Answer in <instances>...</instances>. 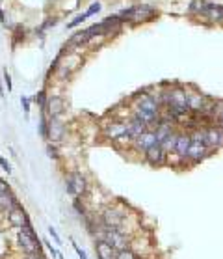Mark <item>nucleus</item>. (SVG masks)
Segmentation results:
<instances>
[{"label": "nucleus", "instance_id": "nucleus-1", "mask_svg": "<svg viewBox=\"0 0 223 259\" xmlns=\"http://www.w3.org/2000/svg\"><path fill=\"white\" fill-rule=\"evenodd\" d=\"M118 17L121 19V23H149L154 17H158V10L154 6H149V4H136V6H130L123 12H119Z\"/></svg>", "mask_w": 223, "mask_h": 259}, {"label": "nucleus", "instance_id": "nucleus-2", "mask_svg": "<svg viewBox=\"0 0 223 259\" xmlns=\"http://www.w3.org/2000/svg\"><path fill=\"white\" fill-rule=\"evenodd\" d=\"M15 242H17V248L23 252V255H30V253L39 252L43 246L41 239L37 237L34 226L28 224L24 226L23 230H17V235H15Z\"/></svg>", "mask_w": 223, "mask_h": 259}, {"label": "nucleus", "instance_id": "nucleus-3", "mask_svg": "<svg viewBox=\"0 0 223 259\" xmlns=\"http://www.w3.org/2000/svg\"><path fill=\"white\" fill-rule=\"evenodd\" d=\"M100 217V224L104 226L106 230H119V231H127L125 230V222H127V214L119 205H108L102 209Z\"/></svg>", "mask_w": 223, "mask_h": 259}, {"label": "nucleus", "instance_id": "nucleus-4", "mask_svg": "<svg viewBox=\"0 0 223 259\" xmlns=\"http://www.w3.org/2000/svg\"><path fill=\"white\" fill-rule=\"evenodd\" d=\"M65 190L73 198H82L89 190V183L80 170H71L65 174Z\"/></svg>", "mask_w": 223, "mask_h": 259}, {"label": "nucleus", "instance_id": "nucleus-5", "mask_svg": "<svg viewBox=\"0 0 223 259\" xmlns=\"http://www.w3.org/2000/svg\"><path fill=\"white\" fill-rule=\"evenodd\" d=\"M123 135H127V119L112 118L106 123H102V136L106 140L118 142Z\"/></svg>", "mask_w": 223, "mask_h": 259}, {"label": "nucleus", "instance_id": "nucleus-6", "mask_svg": "<svg viewBox=\"0 0 223 259\" xmlns=\"http://www.w3.org/2000/svg\"><path fill=\"white\" fill-rule=\"evenodd\" d=\"M203 144L210 151H217L223 147V129L219 125H208L203 127Z\"/></svg>", "mask_w": 223, "mask_h": 259}, {"label": "nucleus", "instance_id": "nucleus-7", "mask_svg": "<svg viewBox=\"0 0 223 259\" xmlns=\"http://www.w3.org/2000/svg\"><path fill=\"white\" fill-rule=\"evenodd\" d=\"M67 135V125L62 118H48V127H47V140L50 144H62Z\"/></svg>", "mask_w": 223, "mask_h": 259}, {"label": "nucleus", "instance_id": "nucleus-8", "mask_svg": "<svg viewBox=\"0 0 223 259\" xmlns=\"http://www.w3.org/2000/svg\"><path fill=\"white\" fill-rule=\"evenodd\" d=\"M208 106H210V99H208L206 95H203L201 92H197V90H192V92H188V110H190V112L203 114V116H206Z\"/></svg>", "mask_w": 223, "mask_h": 259}, {"label": "nucleus", "instance_id": "nucleus-9", "mask_svg": "<svg viewBox=\"0 0 223 259\" xmlns=\"http://www.w3.org/2000/svg\"><path fill=\"white\" fill-rule=\"evenodd\" d=\"M210 153L212 151L203 144V142L192 140V144H190V147H188V153L184 157V162H190L192 166H195V164H199L201 160H205Z\"/></svg>", "mask_w": 223, "mask_h": 259}, {"label": "nucleus", "instance_id": "nucleus-10", "mask_svg": "<svg viewBox=\"0 0 223 259\" xmlns=\"http://www.w3.org/2000/svg\"><path fill=\"white\" fill-rule=\"evenodd\" d=\"M6 220H8V226H10V228H13V230H23L24 226L32 224V222H30L28 212H26V209H24L21 203H19L15 209H12V211L8 212Z\"/></svg>", "mask_w": 223, "mask_h": 259}, {"label": "nucleus", "instance_id": "nucleus-11", "mask_svg": "<svg viewBox=\"0 0 223 259\" xmlns=\"http://www.w3.org/2000/svg\"><path fill=\"white\" fill-rule=\"evenodd\" d=\"M158 146V140H156V135H154V131H149L147 129L145 133H141L138 138L132 140V149H134L136 153H145L149 151L151 147Z\"/></svg>", "mask_w": 223, "mask_h": 259}, {"label": "nucleus", "instance_id": "nucleus-12", "mask_svg": "<svg viewBox=\"0 0 223 259\" xmlns=\"http://www.w3.org/2000/svg\"><path fill=\"white\" fill-rule=\"evenodd\" d=\"M132 108H140V110H147V112H154V114H160L162 112V108H160L158 101L154 95H149L147 92H141L134 97V106Z\"/></svg>", "mask_w": 223, "mask_h": 259}, {"label": "nucleus", "instance_id": "nucleus-13", "mask_svg": "<svg viewBox=\"0 0 223 259\" xmlns=\"http://www.w3.org/2000/svg\"><path fill=\"white\" fill-rule=\"evenodd\" d=\"M65 112V99L62 95H48L43 114L47 118H62Z\"/></svg>", "mask_w": 223, "mask_h": 259}, {"label": "nucleus", "instance_id": "nucleus-14", "mask_svg": "<svg viewBox=\"0 0 223 259\" xmlns=\"http://www.w3.org/2000/svg\"><path fill=\"white\" fill-rule=\"evenodd\" d=\"M143 159H145V162L149 166L160 168V166L168 164V160H170V155L165 153V151L160 146H154V147H151L149 151H145V153H143Z\"/></svg>", "mask_w": 223, "mask_h": 259}, {"label": "nucleus", "instance_id": "nucleus-15", "mask_svg": "<svg viewBox=\"0 0 223 259\" xmlns=\"http://www.w3.org/2000/svg\"><path fill=\"white\" fill-rule=\"evenodd\" d=\"M19 203H21V201H19V198L13 194L12 190L2 192V194H0V214H4V217H6L8 212L12 211V209H15Z\"/></svg>", "mask_w": 223, "mask_h": 259}, {"label": "nucleus", "instance_id": "nucleus-16", "mask_svg": "<svg viewBox=\"0 0 223 259\" xmlns=\"http://www.w3.org/2000/svg\"><path fill=\"white\" fill-rule=\"evenodd\" d=\"M190 144H192V136H190V133H179L173 153H175L177 157H179V159L184 160V157H186V153H188Z\"/></svg>", "mask_w": 223, "mask_h": 259}, {"label": "nucleus", "instance_id": "nucleus-17", "mask_svg": "<svg viewBox=\"0 0 223 259\" xmlns=\"http://www.w3.org/2000/svg\"><path fill=\"white\" fill-rule=\"evenodd\" d=\"M95 253L99 259H116V255H118V252L106 241H95Z\"/></svg>", "mask_w": 223, "mask_h": 259}, {"label": "nucleus", "instance_id": "nucleus-18", "mask_svg": "<svg viewBox=\"0 0 223 259\" xmlns=\"http://www.w3.org/2000/svg\"><path fill=\"white\" fill-rule=\"evenodd\" d=\"M147 131V125L143 123V121H140V119L136 118H130L127 119V135L134 140V138H138V136L141 135V133H145Z\"/></svg>", "mask_w": 223, "mask_h": 259}, {"label": "nucleus", "instance_id": "nucleus-19", "mask_svg": "<svg viewBox=\"0 0 223 259\" xmlns=\"http://www.w3.org/2000/svg\"><path fill=\"white\" fill-rule=\"evenodd\" d=\"M206 10H208V2H205V0H192L188 6V13L190 15H203L205 17Z\"/></svg>", "mask_w": 223, "mask_h": 259}, {"label": "nucleus", "instance_id": "nucleus-20", "mask_svg": "<svg viewBox=\"0 0 223 259\" xmlns=\"http://www.w3.org/2000/svg\"><path fill=\"white\" fill-rule=\"evenodd\" d=\"M205 17L210 19V21H214V23H223V6L208 4V10H206Z\"/></svg>", "mask_w": 223, "mask_h": 259}, {"label": "nucleus", "instance_id": "nucleus-21", "mask_svg": "<svg viewBox=\"0 0 223 259\" xmlns=\"http://www.w3.org/2000/svg\"><path fill=\"white\" fill-rule=\"evenodd\" d=\"M177 136H179V133H177V131H175V133H171L170 136H165L164 140H162V142H160V144H158V146L162 147V149H164V151H165V153H168V155L173 153V149H175Z\"/></svg>", "mask_w": 223, "mask_h": 259}, {"label": "nucleus", "instance_id": "nucleus-22", "mask_svg": "<svg viewBox=\"0 0 223 259\" xmlns=\"http://www.w3.org/2000/svg\"><path fill=\"white\" fill-rule=\"evenodd\" d=\"M47 99H48V95H47V92H45V90H39V92H37V94H35L34 97H32V101H34V103H37V105H39V108H41V112H43V110H45V105H47Z\"/></svg>", "mask_w": 223, "mask_h": 259}, {"label": "nucleus", "instance_id": "nucleus-23", "mask_svg": "<svg viewBox=\"0 0 223 259\" xmlns=\"http://www.w3.org/2000/svg\"><path fill=\"white\" fill-rule=\"evenodd\" d=\"M21 106H23L24 118L28 119L30 118V108H32V99L26 97V95H21Z\"/></svg>", "mask_w": 223, "mask_h": 259}, {"label": "nucleus", "instance_id": "nucleus-24", "mask_svg": "<svg viewBox=\"0 0 223 259\" xmlns=\"http://www.w3.org/2000/svg\"><path fill=\"white\" fill-rule=\"evenodd\" d=\"M100 10H102V4H100V2H93V4L88 8V12L84 13V15H86V19H89V17H93L95 13H99Z\"/></svg>", "mask_w": 223, "mask_h": 259}, {"label": "nucleus", "instance_id": "nucleus-25", "mask_svg": "<svg viewBox=\"0 0 223 259\" xmlns=\"http://www.w3.org/2000/svg\"><path fill=\"white\" fill-rule=\"evenodd\" d=\"M48 237H50V241H54V244H56V248L62 246V239H60L58 231L54 230L52 226H48Z\"/></svg>", "mask_w": 223, "mask_h": 259}, {"label": "nucleus", "instance_id": "nucleus-26", "mask_svg": "<svg viewBox=\"0 0 223 259\" xmlns=\"http://www.w3.org/2000/svg\"><path fill=\"white\" fill-rule=\"evenodd\" d=\"M116 259H138V255H136L130 248H127V250H121V252H118Z\"/></svg>", "mask_w": 223, "mask_h": 259}, {"label": "nucleus", "instance_id": "nucleus-27", "mask_svg": "<svg viewBox=\"0 0 223 259\" xmlns=\"http://www.w3.org/2000/svg\"><path fill=\"white\" fill-rule=\"evenodd\" d=\"M45 246H47V250H48V253H50V257L52 259H56V255H58V248L56 246H52V241L50 239H45V241H41Z\"/></svg>", "mask_w": 223, "mask_h": 259}, {"label": "nucleus", "instance_id": "nucleus-28", "mask_svg": "<svg viewBox=\"0 0 223 259\" xmlns=\"http://www.w3.org/2000/svg\"><path fill=\"white\" fill-rule=\"evenodd\" d=\"M2 80H4V86L8 88V94L13 90V82H12V75L8 73V69H4V73H2Z\"/></svg>", "mask_w": 223, "mask_h": 259}, {"label": "nucleus", "instance_id": "nucleus-29", "mask_svg": "<svg viewBox=\"0 0 223 259\" xmlns=\"http://www.w3.org/2000/svg\"><path fill=\"white\" fill-rule=\"evenodd\" d=\"M47 153H48V157H50V159H60L56 144H50V142H47Z\"/></svg>", "mask_w": 223, "mask_h": 259}, {"label": "nucleus", "instance_id": "nucleus-30", "mask_svg": "<svg viewBox=\"0 0 223 259\" xmlns=\"http://www.w3.org/2000/svg\"><path fill=\"white\" fill-rule=\"evenodd\" d=\"M84 21H86V15H84V13H82V15H78V17H75V19H73V21H71V23H67V28H69V30L77 28L78 24H82Z\"/></svg>", "mask_w": 223, "mask_h": 259}, {"label": "nucleus", "instance_id": "nucleus-31", "mask_svg": "<svg viewBox=\"0 0 223 259\" xmlns=\"http://www.w3.org/2000/svg\"><path fill=\"white\" fill-rule=\"evenodd\" d=\"M0 168H2V170L6 171L8 176H10V174H12V164H10V162H8L6 159H4V157H2V155H0Z\"/></svg>", "mask_w": 223, "mask_h": 259}, {"label": "nucleus", "instance_id": "nucleus-32", "mask_svg": "<svg viewBox=\"0 0 223 259\" xmlns=\"http://www.w3.org/2000/svg\"><path fill=\"white\" fill-rule=\"evenodd\" d=\"M23 259H48V257L41 252V250H39V252L30 253V255H23Z\"/></svg>", "mask_w": 223, "mask_h": 259}, {"label": "nucleus", "instance_id": "nucleus-33", "mask_svg": "<svg viewBox=\"0 0 223 259\" xmlns=\"http://www.w3.org/2000/svg\"><path fill=\"white\" fill-rule=\"evenodd\" d=\"M73 248H75V252L78 253V257H80V259H88V253L84 252V250L80 246H78L77 242H73Z\"/></svg>", "mask_w": 223, "mask_h": 259}, {"label": "nucleus", "instance_id": "nucleus-34", "mask_svg": "<svg viewBox=\"0 0 223 259\" xmlns=\"http://www.w3.org/2000/svg\"><path fill=\"white\" fill-rule=\"evenodd\" d=\"M56 23H58V17L47 19V23H43L41 30H47V28H50V26H56Z\"/></svg>", "mask_w": 223, "mask_h": 259}, {"label": "nucleus", "instance_id": "nucleus-35", "mask_svg": "<svg viewBox=\"0 0 223 259\" xmlns=\"http://www.w3.org/2000/svg\"><path fill=\"white\" fill-rule=\"evenodd\" d=\"M8 190H12V187L8 185L6 179H2V177H0V194H2V192H8Z\"/></svg>", "mask_w": 223, "mask_h": 259}, {"label": "nucleus", "instance_id": "nucleus-36", "mask_svg": "<svg viewBox=\"0 0 223 259\" xmlns=\"http://www.w3.org/2000/svg\"><path fill=\"white\" fill-rule=\"evenodd\" d=\"M0 97H2V99L6 97V92H4V82H2V80H0Z\"/></svg>", "mask_w": 223, "mask_h": 259}, {"label": "nucleus", "instance_id": "nucleus-37", "mask_svg": "<svg viewBox=\"0 0 223 259\" xmlns=\"http://www.w3.org/2000/svg\"><path fill=\"white\" fill-rule=\"evenodd\" d=\"M0 21L6 24V17H4V12H2V8H0Z\"/></svg>", "mask_w": 223, "mask_h": 259}, {"label": "nucleus", "instance_id": "nucleus-38", "mask_svg": "<svg viewBox=\"0 0 223 259\" xmlns=\"http://www.w3.org/2000/svg\"><path fill=\"white\" fill-rule=\"evenodd\" d=\"M56 259H65V255L58 250V255H56Z\"/></svg>", "mask_w": 223, "mask_h": 259}, {"label": "nucleus", "instance_id": "nucleus-39", "mask_svg": "<svg viewBox=\"0 0 223 259\" xmlns=\"http://www.w3.org/2000/svg\"><path fill=\"white\" fill-rule=\"evenodd\" d=\"M217 125H219V127H221V129H223V121H221V123H217Z\"/></svg>", "mask_w": 223, "mask_h": 259}]
</instances>
